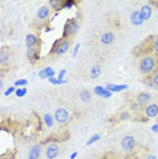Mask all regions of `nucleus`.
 Listing matches in <instances>:
<instances>
[{"mask_svg": "<svg viewBox=\"0 0 158 159\" xmlns=\"http://www.w3.org/2000/svg\"><path fill=\"white\" fill-rule=\"evenodd\" d=\"M158 68V56L156 55H143L138 61V71L142 76H150Z\"/></svg>", "mask_w": 158, "mask_h": 159, "instance_id": "obj_1", "label": "nucleus"}, {"mask_svg": "<svg viewBox=\"0 0 158 159\" xmlns=\"http://www.w3.org/2000/svg\"><path fill=\"white\" fill-rule=\"evenodd\" d=\"M70 48H71V39L62 37V38L56 39V42L53 44L52 49H51V55H53V56H63V55H66L68 50H70Z\"/></svg>", "mask_w": 158, "mask_h": 159, "instance_id": "obj_2", "label": "nucleus"}, {"mask_svg": "<svg viewBox=\"0 0 158 159\" xmlns=\"http://www.w3.org/2000/svg\"><path fill=\"white\" fill-rule=\"evenodd\" d=\"M79 30H81V23H79V20L75 19V18H71V19H68L66 22V25H64L63 37L68 38V39H72L75 35L79 33Z\"/></svg>", "mask_w": 158, "mask_h": 159, "instance_id": "obj_3", "label": "nucleus"}, {"mask_svg": "<svg viewBox=\"0 0 158 159\" xmlns=\"http://www.w3.org/2000/svg\"><path fill=\"white\" fill-rule=\"evenodd\" d=\"M53 118H55V122H57V124H67L71 120V111L66 107H59L53 113Z\"/></svg>", "mask_w": 158, "mask_h": 159, "instance_id": "obj_4", "label": "nucleus"}, {"mask_svg": "<svg viewBox=\"0 0 158 159\" xmlns=\"http://www.w3.org/2000/svg\"><path fill=\"white\" fill-rule=\"evenodd\" d=\"M120 147L124 152H132L136 147V139L132 135H125L120 142Z\"/></svg>", "mask_w": 158, "mask_h": 159, "instance_id": "obj_5", "label": "nucleus"}, {"mask_svg": "<svg viewBox=\"0 0 158 159\" xmlns=\"http://www.w3.org/2000/svg\"><path fill=\"white\" fill-rule=\"evenodd\" d=\"M44 154H45V158L46 159H56L57 157H59V154H60V146H59V143H56V142L49 143L48 146L45 147Z\"/></svg>", "mask_w": 158, "mask_h": 159, "instance_id": "obj_6", "label": "nucleus"}, {"mask_svg": "<svg viewBox=\"0 0 158 159\" xmlns=\"http://www.w3.org/2000/svg\"><path fill=\"white\" fill-rule=\"evenodd\" d=\"M51 12H52V8L49 7L48 4H44L41 7H38L37 12H35V18L40 20V22H46L51 16Z\"/></svg>", "mask_w": 158, "mask_h": 159, "instance_id": "obj_7", "label": "nucleus"}, {"mask_svg": "<svg viewBox=\"0 0 158 159\" xmlns=\"http://www.w3.org/2000/svg\"><path fill=\"white\" fill-rule=\"evenodd\" d=\"M135 102L139 105L141 109H145L147 105L153 102V95L150 93H139L135 98Z\"/></svg>", "mask_w": 158, "mask_h": 159, "instance_id": "obj_8", "label": "nucleus"}, {"mask_svg": "<svg viewBox=\"0 0 158 159\" xmlns=\"http://www.w3.org/2000/svg\"><path fill=\"white\" fill-rule=\"evenodd\" d=\"M114 41H116V35H114L113 31H104V33L100 35V44L104 46L113 45Z\"/></svg>", "mask_w": 158, "mask_h": 159, "instance_id": "obj_9", "label": "nucleus"}, {"mask_svg": "<svg viewBox=\"0 0 158 159\" xmlns=\"http://www.w3.org/2000/svg\"><path fill=\"white\" fill-rule=\"evenodd\" d=\"M143 114L147 118H158V102H151L143 109Z\"/></svg>", "mask_w": 158, "mask_h": 159, "instance_id": "obj_10", "label": "nucleus"}, {"mask_svg": "<svg viewBox=\"0 0 158 159\" xmlns=\"http://www.w3.org/2000/svg\"><path fill=\"white\" fill-rule=\"evenodd\" d=\"M42 152H44V148H42L41 144H34V146H31L30 150H29L27 159H40Z\"/></svg>", "mask_w": 158, "mask_h": 159, "instance_id": "obj_11", "label": "nucleus"}, {"mask_svg": "<svg viewBox=\"0 0 158 159\" xmlns=\"http://www.w3.org/2000/svg\"><path fill=\"white\" fill-rule=\"evenodd\" d=\"M138 11H139V14H141L142 19L146 22V20H149L150 18H151V15H153V7L146 3V4L141 6V8H139Z\"/></svg>", "mask_w": 158, "mask_h": 159, "instance_id": "obj_12", "label": "nucleus"}, {"mask_svg": "<svg viewBox=\"0 0 158 159\" xmlns=\"http://www.w3.org/2000/svg\"><path fill=\"white\" fill-rule=\"evenodd\" d=\"M25 44H26L27 49L37 48L38 46V35L34 34V33H29L26 35V38H25Z\"/></svg>", "mask_w": 158, "mask_h": 159, "instance_id": "obj_13", "label": "nucleus"}, {"mask_svg": "<svg viewBox=\"0 0 158 159\" xmlns=\"http://www.w3.org/2000/svg\"><path fill=\"white\" fill-rule=\"evenodd\" d=\"M10 59H11V53L7 48H2L0 49V67L7 66L10 63Z\"/></svg>", "mask_w": 158, "mask_h": 159, "instance_id": "obj_14", "label": "nucleus"}, {"mask_svg": "<svg viewBox=\"0 0 158 159\" xmlns=\"http://www.w3.org/2000/svg\"><path fill=\"white\" fill-rule=\"evenodd\" d=\"M38 76L41 79H51V78L56 76V72L51 67H45V68H42L41 71H38Z\"/></svg>", "mask_w": 158, "mask_h": 159, "instance_id": "obj_15", "label": "nucleus"}, {"mask_svg": "<svg viewBox=\"0 0 158 159\" xmlns=\"http://www.w3.org/2000/svg\"><path fill=\"white\" fill-rule=\"evenodd\" d=\"M26 57H27V60L30 61V63H35V61H38V59H40V49H38V46H37V48L27 49Z\"/></svg>", "mask_w": 158, "mask_h": 159, "instance_id": "obj_16", "label": "nucleus"}, {"mask_svg": "<svg viewBox=\"0 0 158 159\" xmlns=\"http://www.w3.org/2000/svg\"><path fill=\"white\" fill-rule=\"evenodd\" d=\"M93 91H94L95 95L102 97V98H110V97L113 95L112 93H109V91H108V90L105 89V86H95Z\"/></svg>", "mask_w": 158, "mask_h": 159, "instance_id": "obj_17", "label": "nucleus"}, {"mask_svg": "<svg viewBox=\"0 0 158 159\" xmlns=\"http://www.w3.org/2000/svg\"><path fill=\"white\" fill-rule=\"evenodd\" d=\"M105 89L108 90L109 93H120V91H124V90L128 89L127 84H112V83H108L105 84Z\"/></svg>", "mask_w": 158, "mask_h": 159, "instance_id": "obj_18", "label": "nucleus"}, {"mask_svg": "<svg viewBox=\"0 0 158 159\" xmlns=\"http://www.w3.org/2000/svg\"><path fill=\"white\" fill-rule=\"evenodd\" d=\"M130 20H131V23L134 25V26H142L143 22H145V20L142 19V16H141V14H139L138 10H136V11H132V12H131Z\"/></svg>", "mask_w": 158, "mask_h": 159, "instance_id": "obj_19", "label": "nucleus"}, {"mask_svg": "<svg viewBox=\"0 0 158 159\" xmlns=\"http://www.w3.org/2000/svg\"><path fill=\"white\" fill-rule=\"evenodd\" d=\"M101 72H102V68L100 64H94V66H91L90 68V78L91 79H98L100 78V75H101Z\"/></svg>", "mask_w": 158, "mask_h": 159, "instance_id": "obj_20", "label": "nucleus"}, {"mask_svg": "<svg viewBox=\"0 0 158 159\" xmlns=\"http://www.w3.org/2000/svg\"><path fill=\"white\" fill-rule=\"evenodd\" d=\"M91 93H90V90H82L81 93H79V99L82 101L83 103H87V102H90L91 101Z\"/></svg>", "mask_w": 158, "mask_h": 159, "instance_id": "obj_21", "label": "nucleus"}, {"mask_svg": "<svg viewBox=\"0 0 158 159\" xmlns=\"http://www.w3.org/2000/svg\"><path fill=\"white\" fill-rule=\"evenodd\" d=\"M42 118H44V124L46 125V128H52V126L55 125V118H53L52 114L45 113L44 116H42Z\"/></svg>", "mask_w": 158, "mask_h": 159, "instance_id": "obj_22", "label": "nucleus"}, {"mask_svg": "<svg viewBox=\"0 0 158 159\" xmlns=\"http://www.w3.org/2000/svg\"><path fill=\"white\" fill-rule=\"evenodd\" d=\"M150 80H151V83H153V89L158 90V68L150 75Z\"/></svg>", "mask_w": 158, "mask_h": 159, "instance_id": "obj_23", "label": "nucleus"}, {"mask_svg": "<svg viewBox=\"0 0 158 159\" xmlns=\"http://www.w3.org/2000/svg\"><path fill=\"white\" fill-rule=\"evenodd\" d=\"M62 3H63V0H49L48 6L51 8H62Z\"/></svg>", "mask_w": 158, "mask_h": 159, "instance_id": "obj_24", "label": "nucleus"}, {"mask_svg": "<svg viewBox=\"0 0 158 159\" xmlns=\"http://www.w3.org/2000/svg\"><path fill=\"white\" fill-rule=\"evenodd\" d=\"M48 80H49V83H51V84H56V86H59V84H66V83L68 82L67 79H63V80H62V79H57L56 76L48 79Z\"/></svg>", "mask_w": 158, "mask_h": 159, "instance_id": "obj_25", "label": "nucleus"}, {"mask_svg": "<svg viewBox=\"0 0 158 159\" xmlns=\"http://www.w3.org/2000/svg\"><path fill=\"white\" fill-rule=\"evenodd\" d=\"M100 139H101V135H100V133H95V135H93L90 139H89L87 142H86V146H87V147H89V146H91V144H94L95 142H98Z\"/></svg>", "mask_w": 158, "mask_h": 159, "instance_id": "obj_26", "label": "nucleus"}, {"mask_svg": "<svg viewBox=\"0 0 158 159\" xmlns=\"http://www.w3.org/2000/svg\"><path fill=\"white\" fill-rule=\"evenodd\" d=\"M74 6H75L74 0H63V3H62V8H66V10L72 8Z\"/></svg>", "mask_w": 158, "mask_h": 159, "instance_id": "obj_27", "label": "nucleus"}, {"mask_svg": "<svg viewBox=\"0 0 158 159\" xmlns=\"http://www.w3.org/2000/svg\"><path fill=\"white\" fill-rule=\"evenodd\" d=\"M27 94V89L26 87H19L15 90V97H18V98H22V97H25Z\"/></svg>", "mask_w": 158, "mask_h": 159, "instance_id": "obj_28", "label": "nucleus"}, {"mask_svg": "<svg viewBox=\"0 0 158 159\" xmlns=\"http://www.w3.org/2000/svg\"><path fill=\"white\" fill-rule=\"evenodd\" d=\"M151 49L153 52L156 53V56H158V34L156 37H153V41H151Z\"/></svg>", "mask_w": 158, "mask_h": 159, "instance_id": "obj_29", "label": "nucleus"}, {"mask_svg": "<svg viewBox=\"0 0 158 159\" xmlns=\"http://www.w3.org/2000/svg\"><path fill=\"white\" fill-rule=\"evenodd\" d=\"M14 86H15L16 89L26 87V86H27V79H18V80H15V83H14Z\"/></svg>", "mask_w": 158, "mask_h": 159, "instance_id": "obj_30", "label": "nucleus"}, {"mask_svg": "<svg viewBox=\"0 0 158 159\" xmlns=\"http://www.w3.org/2000/svg\"><path fill=\"white\" fill-rule=\"evenodd\" d=\"M15 90H16L15 86H11V87H8L4 91V97H10V95H12V94H15Z\"/></svg>", "mask_w": 158, "mask_h": 159, "instance_id": "obj_31", "label": "nucleus"}, {"mask_svg": "<svg viewBox=\"0 0 158 159\" xmlns=\"http://www.w3.org/2000/svg\"><path fill=\"white\" fill-rule=\"evenodd\" d=\"M130 109L134 110V111H138V110H141V107H139V105L136 102H131L130 103Z\"/></svg>", "mask_w": 158, "mask_h": 159, "instance_id": "obj_32", "label": "nucleus"}, {"mask_svg": "<svg viewBox=\"0 0 158 159\" xmlns=\"http://www.w3.org/2000/svg\"><path fill=\"white\" fill-rule=\"evenodd\" d=\"M66 74H67V71H66V70H60V71H59V74L56 75V78H57V79H62V80H63L64 76H66Z\"/></svg>", "mask_w": 158, "mask_h": 159, "instance_id": "obj_33", "label": "nucleus"}, {"mask_svg": "<svg viewBox=\"0 0 158 159\" xmlns=\"http://www.w3.org/2000/svg\"><path fill=\"white\" fill-rule=\"evenodd\" d=\"M131 116H130V113L128 111H123V113H120V118L121 120H128Z\"/></svg>", "mask_w": 158, "mask_h": 159, "instance_id": "obj_34", "label": "nucleus"}, {"mask_svg": "<svg viewBox=\"0 0 158 159\" xmlns=\"http://www.w3.org/2000/svg\"><path fill=\"white\" fill-rule=\"evenodd\" d=\"M79 48H81V44H79V42H78V44H77V45H75V48H74V50H72V57H75V56H77V55H78V52H79Z\"/></svg>", "mask_w": 158, "mask_h": 159, "instance_id": "obj_35", "label": "nucleus"}, {"mask_svg": "<svg viewBox=\"0 0 158 159\" xmlns=\"http://www.w3.org/2000/svg\"><path fill=\"white\" fill-rule=\"evenodd\" d=\"M151 132H154V133H158V124H154V125L151 126Z\"/></svg>", "mask_w": 158, "mask_h": 159, "instance_id": "obj_36", "label": "nucleus"}, {"mask_svg": "<svg viewBox=\"0 0 158 159\" xmlns=\"http://www.w3.org/2000/svg\"><path fill=\"white\" fill-rule=\"evenodd\" d=\"M146 159H157V155L150 154V155H147V158H146Z\"/></svg>", "mask_w": 158, "mask_h": 159, "instance_id": "obj_37", "label": "nucleus"}, {"mask_svg": "<svg viewBox=\"0 0 158 159\" xmlns=\"http://www.w3.org/2000/svg\"><path fill=\"white\" fill-rule=\"evenodd\" d=\"M77 157H78V152H77V151H75V152H72V154H71V157H70V158H71V159H75Z\"/></svg>", "mask_w": 158, "mask_h": 159, "instance_id": "obj_38", "label": "nucleus"}, {"mask_svg": "<svg viewBox=\"0 0 158 159\" xmlns=\"http://www.w3.org/2000/svg\"><path fill=\"white\" fill-rule=\"evenodd\" d=\"M3 87H4V82H3V79L0 78V90H2Z\"/></svg>", "mask_w": 158, "mask_h": 159, "instance_id": "obj_39", "label": "nucleus"}]
</instances>
